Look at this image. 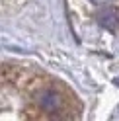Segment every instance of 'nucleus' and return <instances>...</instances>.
<instances>
[{
	"label": "nucleus",
	"mask_w": 119,
	"mask_h": 121,
	"mask_svg": "<svg viewBox=\"0 0 119 121\" xmlns=\"http://www.w3.org/2000/svg\"><path fill=\"white\" fill-rule=\"evenodd\" d=\"M35 102H37V105H39L43 111H47L49 115H57L59 109L63 108L61 96H59L55 90H49V88L39 90V92H37V96H35Z\"/></svg>",
	"instance_id": "1"
},
{
	"label": "nucleus",
	"mask_w": 119,
	"mask_h": 121,
	"mask_svg": "<svg viewBox=\"0 0 119 121\" xmlns=\"http://www.w3.org/2000/svg\"><path fill=\"white\" fill-rule=\"evenodd\" d=\"M98 24L102 27L109 29V31H115L119 29V10L117 8H106L98 14Z\"/></svg>",
	"instance_id": "2"
},
{
	"label": "nucleus",
	"mask_w": 119,
	"mask_h": 121,
	"mask_svg": "<svg viewBox=\"0 0 119 121\" xmlns=\"http://www.w3.org/2000/svg\"><path fill=\"white\" fill-rule=\"evenodd\" d=\"M92 2H96V4H106V2H109V0H92Z\"/></svg>",
	"instance_id": "3"
}]
</instances>
